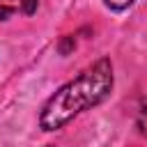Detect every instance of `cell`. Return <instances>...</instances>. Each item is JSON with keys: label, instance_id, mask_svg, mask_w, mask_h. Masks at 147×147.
<instances>
[{"label": "cell", "instance_id": "obj_1", "mask_svg": "<svg viewBox=\"0 0 147 147\" xmlns=\"http://www.w3.org/2000/svg\"><path fill=\"white\" fill-rule=\"evenodd\" d=\"M113 90V64L110 60H96L92 67L80 71L74 80L62 85L41 108L39 126L44 131H55L71 122L78 113L101 103Z\"/></svg>", "mask_w": 147, "mask_h": 147}, {"label": "cell", "instance_id": "obj_2", "mask_svg": "<svg viewBox=\"0 0 147 147\" xmlns=\"http://www.w3.org/2000/svg\"><path fill=\"white\" fill-rule=\"evenodd\" d=\"M16 9H21V0H0V21H7Z\"/></svg>", "mask_w": 147, "mask_h": 147}, {"label": "cell", "instance_id": "obj_3", "mask_svg": "<svg viewBox=\"0 0 147 147\" xmlns=\"http://www.w3.org/2000/svg\"><path fill=\"white\" fill-rule=\"evenodd\" d=\"M138 129H140V133L147 138V99L142 101L140 113H138Z\"/></svg>", "mask_w": 147, "mask_h": 147}, {"label": "cell", "instance_id": "obj_4", "mask_svg": "<svg viewBox=\"0 0 147 147\" xmlns=\"http://www.w3.org/2000/svg\"><path fill=\"white\" fill-rule=\"evenodd\" d=\"M110 9H126V7H131L136 0H103Z\"/></svg>", "mask_w": 147, "mask_h": 147}, {"label": "cell", "instance_id": "obj_5", "mask_svg": "<svg viewBox=\"0 0 147 147\" xmlns=\"http://www.w3.org/2000/svg\"><path fill=\"white\" fill-rule=\"evenodd\" d=\"M37 5H39V0H21V11L23 14H34Z\"/></svg>", "mask_w": 147, "mask_h": 147}, {"label": "cell", "instance_id": "obj_6", "mask_svg": "<svg viewBox=\"0 0 147 147\" xmlns=\"http://www.w3.org/2000/svg\"><path fill=\"white\" fill-rule=\"evenodd\" d=\"M69 48H74V37H64L60 44V53H69Z\"/></svg>", "mask_w": 147, "mask_h": 147}]
</instances>
